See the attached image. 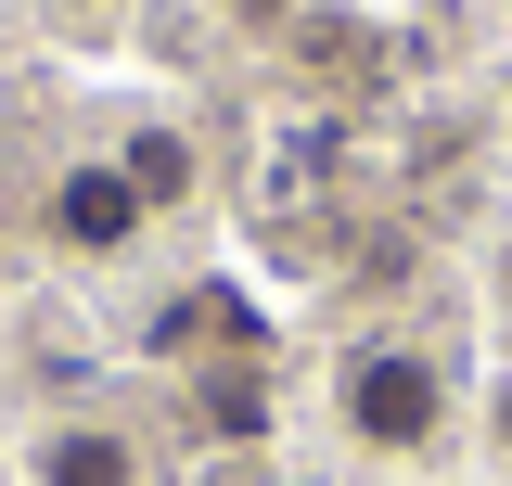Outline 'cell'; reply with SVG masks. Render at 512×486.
I'll use <instances>...</instances> for the list:
<instances>
[{
    "label": "cell",
    "mask_w": 512,
    "mask_h": 486,
    "mask_svg": "<svg viewBox=\"0 0 512 486\" xmlns=\"http://www.w3.org/2000/svg\"><path fill=\"white\" fill-rule=\"evenodd\" d=\"M346 423L372 435V448L436 435V371H423V359H359V384H346Z\"/></svg>",
    "instance_id": "1"
},
{
    "label": "cell",
    "mask_w": 512,
    "mask_h": 486,
    "mask_svg": "<svg viewBox=\"0 0 512 486\" xmlns=\"http://www.w3.org/2000/svg\"><path fill=\"white\" fill-rule=\"evenodd\" d=\"M180 180H192V154H180V141H167V128H154V141L128 154V192H180Z\"/></svg>",
    "instance_id": "4"
},
{
    "label": "cell",
    "mask_w": 512,
    "mask_h": 486,
    "mask_svg": "<svg viewBox=\"0 0 512 486\" xmlns=\"http://www.w3.org/2000/svg\"><path fill=\"white\" fill-rule=\"evenodd\" d=\"M128 218H141L128 167H77V180L52 192V231H64V243H128Z\"/></svg>",
    "instance_id": "2"
},
{
    "label": "cell",
    "mask_w": 512,
    "mask_h": 486,
    "mask_svg": "<svg viewBox=\"0 0 512 486\" xmlns=\"http://www.w3.org/2000/svg\"><path fill=\"white\" fill-rule=\"evenodd\" d=\"M52 486H128V448H116V435H64V448H52Z\"/></svg>",
    "instance_id": "3"
},
{
    "label": "cell",
    "mask_w": 512,
    "mask_h": 486,
    "mask_svg": "<svg viewBox=\"0 0 512 486\" xmlns=\"http://www.w3.org/2000/svg\"><path fill=\"white\" fill-rule=\"evenodd\" d=\"M500 423H512V410H500Z\"/></svg>",
    "instance_id": "6"
},
{
    "label": "cell",
    "mask_w": 512,
    "mask_h": 486,
    "mask_svg": "<svg viewBox=\"0 0 512 486\" xmlns=\"http://www.w3.org/2000/svg\"><path fill=\"white\" fill-rule=\"evenodd\" d=\"M244 13H282V0H244Z\"/></svg>",
    "instance_id": "5"
}]
</instances>
